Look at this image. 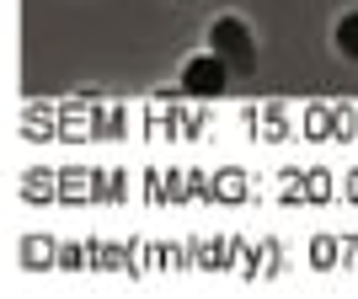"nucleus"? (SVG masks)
<instances>
[{
    "mask_svg": "<svg viewBox=\"0 0 358 299\" xmlns=\"http://www.w3.org/2000/svg\"><path fill=\"white\" fill-rule=\"evenodd\" d=\"M209 43L220 59H236V64H252V32H246V22L241 16H220L209 27Z\"/></svg>",
    "mask_w": 358,
    "mask_h": 299,
    "instance_id": "obj_1",
    "label": "nucleus"
},
{
    "mask_svg": "<svg viewBox=\"0 0 358 299\" xmlns=\"http://www.w3.org/2000/svg\"><path fill=\"white\" fill-rule=\"evenodd\" d=\"M182 86H187V91H198V96H214V91L224 86V64H220V54L187 59V64H182Z\"/></svg>",
    "mask_w": 358,
    "mask_h": 299,
    "instance_id": "obj_2",
    "label": "nucleus"
},
{
    "mask_svg": "<svg viewBox=\"0 0 358 299\" xmlns=\"http://www.w3.org/2000/svg\"><path fill=\"white\" fill-rule=\"evenodd\" d=\"M337 48H343L348 59H358V11L337 22Z\"/></svg>",
    "mask_w": 358,
    "mask_h": 299,
    "instance_id": "obj_3",
    "label": "nucleus"
}]
</instances>
